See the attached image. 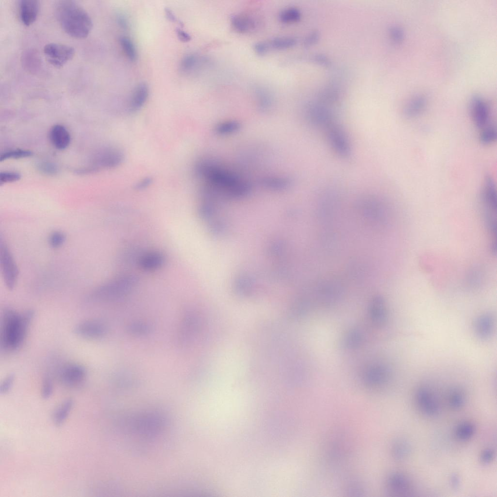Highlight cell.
Here are the masks:
<instances>
[{"mask_svg":"<svg viewBox=\"0 0 497 497\" xmlns=\"http://www.w3.org/2000/svg\"><path fill=\"white\" fill-rule=\"evenodd\" d=\"M195 170L197 175L205 182L204 187L215 195L239 198L247 195L251 191L249 182L215 161L201 160L195 166Z\"/></svg>","mask_w":497,"mask_h":497,"instance_id":"1","label":"cell"},{"mask_svg":"<svg viewBox=\"0 0 497 497\" xmlns=\"http://www.w3.org/2000/svg\"><path fill=\"white\" fill-rule=\"evenodd\" d=\"M55 13L61 27L69 35L84 38L89 34L93 26L92 19L76 2L58 1L55 5Z\"/></svg>","mask_w":497,"mask_h":497,"instance_id":"2","label":"cell"},{"mask_svg":"<svg viewBox=\"0 0 497 497\" xmlns=\"http://www.w3.org/2000/svg\"><path fill=\"white\" fill-rule=\"evenodd\" d=\"M34 312L29 310L19 314L11 309H6L2 314L1 344L8 350H14L22 344L27 329L33 317Z\"/></svg>","mask_w":497,"mask_h":497,"instance_id":"3","label":"cell"},{"mask_svg":"<svg viewBox=\"0 0 497 497\" xmlns=\"http://www.w3.org/2000/svg\"><path fill=\"white\" fill-rule=\"evenodd\" d=\"M481 213L485 228L490 237L491 247L495 252L497 234V191L494 181L486 177L480 196Z\"/></svg>","mask_w":497,"mask_h":497,"instance_id":"4","label":"cell"},{"mask_svg":"<svg viewBox=\"0 0 497 497\" xmlns=\"http://www.w3.org/2000/svg\"><path fill=\"white\" fill-rule=\"evenodd\" d=\"M137 282V278L133 275L120 276L98 287L94 292V296L102 301L116 299L129 294Z\"/></svg>","mask_w":497,"mask_h":497,"instance_id":"5","label":"cell"},{"mask_svg":"<svg viewBox=\"0 0 497 497\" xmlns=\"http://www.w3.org/2000/svg\"><path fill=\"white\" fill-rule=\"evenodd\" d=\"M0 264L5 284L11 290L17 282L18 269L10 251L4 242L0 243Z\"/></svg>","mask_w":497,"mask_h":497,"instance_id":"6","label":"cell"},{"mask_svg":"<svg viewBox=\"0 0 497 497\" xmlns=\"http://www.w3.org/2000/svg\"><path fill=\"white\" fill-rule=\"evenodd\" d=\"M43 51L48 62L57 68L62 67L72 59L75 53L71 46L56 43L46 44Z\"/></svg>","mask_w":497,"mask_h":497,"instance_id":"7","label":"cell"},{"mask_svg":"<svg viewBox=\"0 0 497 497\" xmlns=\"http://www.w3.org/2000/svg\"><path fill=\"white\" fill-rule=\"evenodd\" d=\"M415 399L421 412L428 417L439 415L441 407L438 400L432 390L427 386H421L416 391Z\"/></svg>","mask_w":497,"mask_h":497,"instance_id":"8","label":"cell"},{"mask_svg":"<svg viewBox=\"0 0 497 497\" xmlns=\"http://www.w3.org/2000/svg\"><path fill=\"white\" fill-rule=\"evenodd\" d=\"M325 129L328 141L333 150L342 157H348L351 153L350 146L343 129L335 121Z\"/></svg>","mask_w":497,"mask_h":497,"instance_id":"9","label":"cell"},{"mask_svg":"<svg viewBox=\"0 0 497 497\" xmlns=\"http://www.w3.org/2000/svg\"><path fill=\"white\" fill-rule=\"evenodd\" d=\"M306 116L311 124L324 129L335 122L331 111L319 103L309 104L306 108Z\"/></svg>","mask_w":497,"mask_h":497,"instance_id":"10","label":"cell"},{"mask_svg":"<svg viewBox=\"0 0 497 497\" xmlns=\"http://www.w3.org/2000/svg\"><path fill=\"white\" fill-rule=\"evenodd\" d=\"M471 116L475 125L482 128L490 124L491 112L488 103L480 97H472L470 103Z\"/></svg>","mask_w":497,"mask_h":497,"instance_id":"11","label":"cell"},{"mask_svg":"<svg viewBox=\"0 0 497 497\" xmlns=\"http://www.w3.org/2000/svg\"><path fill=\"white\" fill-rule=\"evenodd\" d=\"M74 332L83 338L96 339L104 335L106 329L102 323L98 321L88 320L76 325L74 328Z\"/></svg>","mask_w":497,"mask_h":497,"instance_id":"12","label":"cell"},{"mask_svg":"<svg viewBox=\"0 0 497 497\" xmlns=\"http://www.w3.org/2000/svg\"><path fill=\"white\" fill-rule=\"evenodd\" d=\"M181 324L179 340L180 344H184L198 331L200 325V318L195 313L188 312L184 316Z\"/></svg>","mask_w":497,"mask_h":497,"instance_id":"13","label":"cell"},{"mask_svg":"<svg viewBox=\"0 0 497 497\" xmlns=\"http://www.w3.org/2000/svg\"><path fill=\"white\" fill-rule=\"evenodd\" d=\"M60 378L62 382L67 386H77L83 381L86 375L83 367L77 364H69L61 371Z\"/></svg>","mask_w":497,"mask_h":497,"instance_id":"14","label":"cell"},{"mask_svg":"<svg viewBox=\"0 0 497 497\" xmlns=\"http://www.w3.org/2000/svg\"><path fill=\"white\" fill-rule=\"evenodd\" d=\"M388 484L392 492L399 496H409L413 492L411 480L406 475L401 473L392 474L389 478Z\"/></svg>","mask_w":497,"mask_h":497,"instance_id":"15","label":"cell"},{"mask_svg":"<svg viewBox=\"0 0 497 497\" xmlns=\"http://www.w3.org/2000/svg\"><path fill=\"white\" fill-rule=\"evenodd\" d=\"M19 15L21 21L30 26L36 19L39 11V2L36 0H21L19 2Z\"/></svg>","mask_w":497,"mask_h":497,"instance_id":"16","label":"cell"},{"mask_svg":"<svg viewBox=\"0 0 497 497\" xmlns=\"http://www.w3.org/2000/svg\"><path fill=\"white\" fill-rule=\"evenodd\" d=\"M427 104V100L425 96L422 95H415L408 100L404 105L403 114L408 119L416 118L423 113Z\"/></svg>","mask_w":497,"mask_h":497,"instance_id":"17","label":"cell"},{"mask_svg":"<svg viewBox=\"0 0 497 497\" xmlns=\"http://www.w3.org/2000/svg\"><path fill=\"white\" fill-rule=\"evenodd\" d=\"M474 331L476 335L481 340H486L492 335L494 328V319L488 313L479 315L474 322Z\"/></svg>","mask_w":497,"mask_h":497,"instance_id":"18","label":"cell"},{"mask_svg":"<svg viewBox=\"0 0 497 497\" xmlns=\"http://www.w3.org/2000/svg\"><path fill=\"white\" fill-rule=\"evenodd\" d=\"M389 373L387 368L380 365H372L368 367L364 374L365 382L371 386H376L385 382L389 378Z\"/></svg>","mask_w":497,"mask_h":497,"instance_id":"19","label":"cell"},{"mask_svg":"<svg viewBox=\"0 0 497 497\" xmlns=\"http://www.w3.org/2000/svg\"><path fill=\"white\" fill-rule=\"evenodd\" d=\"M165 256L157 251H151L143 254L139 259L138 264L143 270L147 271L156 270L165 263Z\"/></svg>","mask_w":497,"mask_h":497,"instance_id":"20","label":"cell"},{"mask_svg":"<svg viewBox=\"0 0 497 497\" xmlns=\"http://www.w3.org/2000/svg\"><path fill=\"white\" fill-rule=\"evenodd\" d=\"M149 95V88L145 83L137 84L130 99L129 110L132 113L139 111L145 104Z\"/></svg>","mask_w":497,"mask_h":497,"instance_id":"21","label":"cell"},{"mask_svg":"<svg viewBox=\"0 0 497 497\" xmlns=\"http://www.w3.org/2000/svg\"><path fill=\"white\" fill-rule=\"evenodd\" d=\"M50 138L52 145L58 149L66 148L70 144V135L67 129L63 125L57 124L50 130Z\"/></svg>","mask_w":497,"mask_h":497,"instance_id":"22","label":"cell"},{"mask_svg":"<svg viewBox=\"0 0 497 497\" xmlns=\"http://www.w3.org/2000/svg\"><path fill=\"white\" fill-rule=\"evenodd\" d=\"M369 314L372 322L380 325L385 323L387 318L386 308L381 297L374 298L369 305Z\"/></svg>","mask_w":497,"mask_h":497,"instance_id":"23","label":"cell"},{"mask_svg":"<svg viewBox=\"0 0 497 497\" xmlns=\"http://www.w3.org/2000/svg\"><path fill=\"white\" fill-rule=\"evenodd\" d=\"M231 23L234 29L240 33L252 32L256 27L255 19L251 16L244 14L233 15L231 18Z\"/></svg>","mask_w":497,"mask_h":497,"instance_id":"24","label":"cell"},{"mask_svg":"<svg viewBox=\"0 0 497 497\" xmlns=\"http://www.w3.org/2000/svg\"><path fill=\"white\" fill-rule=\"evenodd\" d=\"M21 61L24 69L29 73H36L41 66V60L38 52L34 49L24 51L21 56Z\"/></svg>","mask_w":497,"mask_h":497,"instance_id":"25","label":"cell"},{"mask_svg":"<svg viewBox=\"0 0 497 497\" xmlns=\"http://www.w3.org/2000/svg\"><path fill=\"white\" fill-rule=\"evenodd\" d=\"M260 183L265 188L273 190H283L289 188L291 180L286 177L267 176L263 178Z\"/></svg>","mask_w":497,"mask_h":497,"instance_id":"26","label":"cell"},{"mask_svg":"<svg viewBox=\"0 0 497 497\" xmlns=\"http://www.w3.org/2000/svg\"><path fill=\"white\" fill-rule=\"evenodd\" d=\"M255 97L259 108L262 111L269 109L273 104V97L270 92L263 87H258L255 89Z\"/></svg>","mask_w":497,"mask_h":497,"instance_id":"27","label":"cell"},{"mask_svg":"<svg viewBox=\"0 0 497 497\" xmlns=\"http://www.w3.org/2000/svg\"><path fill=\"white\" fill-rule=\"evenodd\" d=\"M447 399L449 406L454 410L461 409L465 403V396L464 392L457 387H453L449 390Z\"/></svg>","mask_w":497,"mask_h":497,"instance_id":"28","label":"cell"},{"mask_svg":"<svg viewBox=\"0 0 497 497\" xmlns=\"http://www.w3.org/2000/svg\"><path fill=\"white\" fill-rule=\"evenodd\" d=\"M411 452V446L407 440H398L393 447L394 457L398 461H402L406 460L410 456Z\"/></svg>","mask_w":497,"mask_h":497,"instance_id":"29","label":"cell"},{"mask_svg":"<svg viewBox=\"0 0 497 497\" xmlns=\"http://www.w3.org/2000/svg\"><path fill=\"white\" fill-rule=\"evenodd\" d=\"M475 432L474 425L469 421L463 422L456 427L455 434L460 441H465L471 439Z\"/></svg>","mask_w":497,"mask_h":497,"instance_id":"30","label":"cell"},{"mask_svg":"<svg viewBox=\"0 0 497 497\" xmlns=\"http://www.w3.org/2000/svg\"><path fill=\"white\" fill-rule=\"evenodd\" d=\"M267 42L270 49L282 50L294 46L297 43V40L290 36H278Z\"/></svg>","mask_w":497,"mask_h":497,"instance_id":"31","label":"cell"},{"mask_svg":"<svg viewBox=\"0 0 497 497\" xmlns=\"http://www.w3.org/2000/svg\"><path fill=\"white\" fill-rule=\"evenodd\" d=\"M73 405V400L68 399L58 408L53 416L54 422L56 425H61L65 421L71 411Z\"/></svg>","mask_w":497,"mask_h":497,"instance_id":"32","label":"cell"},{"mask_svg":"<svg viewBox=\"0 0 497 497\" xmlns=\"http://www.w3.org/2000/svg\"><path fill=\"white\" fill-rule=\"evenodd\" d=\"M497 137V129L495 125L490 123L480 129L479 134L480 142L484 145H489L496 141Z\"/></svg>","mask_w":497,"mask_h":497,"instance_id":"33","label":"cell"},{"mask_svg":"<svg viewBox=\"0 0 497 497\" xmlns=\"http://www.w3.org/2000/svg\"><path fill=\"white\" fill-rule=\"evenodd\" d=\"M120 45L127 58L132 62H134L137 58V51L132 40L126 36H121L119 38Z\"/></svg>","mask_w":497,"mask_h":497,"instance_id":"34","label":"cell"},{"mask_svg":"<svg viewBox=\"0 0 497 497\" xmlns=\"http://www.w3.org/2000/svg\"><path fill=\"white\" fill-rule=\"evenodd\" d=\"M240 123L236 120H227L217 124L215 128L217 134L227 135L234 133L240 130Z\"/></svg>","mask_w":497,"mask_h":497,"instance_id":"35","label":"cell"},{"mask_svg":"<svg viewBox=\"0 0 497 497\" xmlns=\"http://www.w3.org/2000/svg\"><path fill=\"white\" fill-rule=\"evenodd\" d=\"M280 20L284 23H291L298 21L301 17L300 11L293 7H288L282 10L279 15Z\"/></svg>","mask_w":497,"mask_h":497,"instance_id":"36","label":"cell"},{"mask_svg":"<svg viewBox=\"0 0 497 497\" xmlns=\"http://www.w3.org/2000/svg\"><path fill=\"white\" fill-rule=\"evenodd\" d=\"M198 62L197 56L193 54H187L182 59L180 65V70L182 72L187 73L191 71L196 66Z\"/></svg>","mask_w":497,"mask_h":497,"instance_id":"37","label":"cell"},{"mask_svg":"<svg viewBox=\"0 0 497 497\" xmlns=\"http://www.w3.org/2000/svg\"><path fill=\"white\" fill-rule=\"evenodd\" d=\"M32 152L28 150L22 149H14L1 154L0 161L1 162L8 159H19L28 157L32 156Z\"/></svg>","mask_w":497,"mask_h":497,"instance_id":"38","label":"cell"},{"mask_svg":"<svg viewBox=\"0 0 497 497\" xmlns=\"http://www.w3.org/2000/svg\"><path fill=\"white\" fill-rule=\"evenodd\" d=\"M362 339V335L360 332L357 330H352L349 331L347 335L345 340V344L348 348H355L361 344Z\"/></svg>","mask_w":497,"mask_h":497,"instance_id":"39","label":"cell"},{"mask_svg":"<svg viewBox=\"0 0 497 497\" xmlns=\"http://www.w3.org/2000/svg\"><path fill=\"white\" fill-rule=\"evenodd\" d=\"M128 331L135 335H144L150 331L148 325L143 322H134L128 327Z\"/></svg>","mask_w":497,"mask_h":497,"instance_id":"40","label":"cell"},{"mask_svg":"<svg viewBox=\"0 0 497 497\" xmlns=\"http://www.w3.org/2000/svg\"><path fill=\"white\" fill-rule=\"evenodd\" d=\"M65 240V234L60 231L52 232L49 238V244L53 248H59L64 243Z\"/></svg>","mask_w":497,"mask_h":497,"instance_id":"41","label":"cell"},{"mask_svg":"<svg viewBox=\"0 0 497 497\" xmlns=\"http://www.w3.org/2000/svg\"><path fill=\"white\" fill-rule=\"evenodd\" d=\"M21 175L15 172H3L0 174V184L7 182H14L18 181Z\"/></svg>","mask_w":497,"mask_h":497,"instance_id":"42","label":"cell"},{"mask_svg":"<svg viewBox=\"0 0 497 497\" xmlns=\"http://www.w3.org/2000/svg\"><path fill=\"white\" fill-rule=\"evenodd\" d=\"M53 385L51 380L49 376H46L43 381L41 395L44 398L47 399L52 395Z\"/></svg>","mask_w":497,"mask_h":497,"instance_id":"43","label":"cell"},{"mask_svg":"<svg viewBox=\"0 0 497 497\" xmlns=\"http://www.w3.org/2000/svg\"><path fill=\"white\" fill-rule=\"evenodd\" d=\"M389 34L391 38L396 43L401 41L404 37V33L402 29L397 26H393L389 28Z\"/></svg>","mask_w":497,"mask_h":497,"instance_id":"44","label":"cell"},{"mask_svg":"<svg viewBox=\"0 0 497 497\" xmlns=\"http://www.w3.org/2000/svg\"><path fill=\"white\" fill-rule=\"evenodd\" d=\"M15 376L13 374H11L8 375L4 380L3 382L1 383L0 386V393L1 394H4L7 393L11 389L14 381Z\"/></svg>","mask_w":497,"mask_h":497,"instance_id":"45","label":"cell"},{"mask_svg":"<svg viewBox=\"0 0 497 497\" xmlns=\"http://www.w3.org/2000/svg\"><path fill=\"white\" fill-rule=\"evenodd\" d=\"M39 169L43 173L49 175L55 174L57 172V167L53 164L50 163L44 162L39 165Z\"/></svg>","mask_w":497,"mask_h":497,"instance_id":"46","label":"cell"},{"mask_svg":"<svg viewBox=\"0 0 497 497\" xmlns=\"http://www.w3.org/2000/svg\"><path fill=\"white\" fill-rule=\"evenodd\" d=\"M320 33L317 30H314L310 33L305 38L304 44L306 47H309L315 44L319 40Z\"/></svg>","mask_w":497,"mask_h":497,"instance_id":"47","label":"cell"},{"mask_svg":"<svg viewBox=\"0 0 497 497\" xmlns=\"http://www.w3.org/2000/svg\"><path fill=\"white\" fill-rule=\"evenodd\" d=\"M495 456V452L491 448H486L483 450L480 456L481 462L484 464L491 462Z\"/></svg>","mask_w":497,"mask_h":497,"instance_id":"48","label":"cell"},{"mask_svg":"<svg viewBox=\"0 0 497 497\" xmlns=\"http://www.w3.org/2000/svg\"><path fill=\"white\" fill-rule=\"evenodd\" d=\"M254 50L258 54L264 55L266 54L270 49L267 42L260 41L255 43Z\"/></svg>","mask_w":497,"mask_h":497,"instance_id":"49","label":"cell"},{"mask_svg":"<svg viewBox=\"0 0 497 497\" xmlns=\"http://www.w3.org/2000/svg\"><path fill=\"white\" fill-rule=\"evenodd\" d=\"M152 179L150 177L144 178L138 182L135 185L136 189L141 190L149 186L152 183Z\"/></svg>","mask_w":497,"mask_h":497,"instance_id":"50","label":"cell"},{"mask_svg":"<svg viewBox=\"0 0 497 497\" xmlns=\"http://www.w3.org/2000/svg\"><path fill=\"white\" fill-rule=\"evenodd\" d=\"M176 33L178 39L182 42H188L191 39V35L181 29H177Z\"/></svg>","mask_w":497,"mask_h":497,"instance_id":"51","label":"cell"},{"mask_svg":"<svg viewBox=\"0 0 497 497\" xmlns=\"http://www.w3.org/2000/svg\"><path fill=\"white\" fill-rule=\"evenodd\" d=\"M314 60L317 63L324 66H329L331 63L329 59L322 54H316L314 57Z\"/></svg>","mask_w":497,"mask_h":497,"instance_id":"52","label":"cell"},{"mask_svg":"<svg viewBox=\"0 0 497 497\" xmlns=\"http://www.w3.org/2000/svg\"><path fill=\"white\" fill-rule=\"evenodd\" d=\"M116 22L119 27L123 30H127L129 28L128 20L122 15H118L117 16Z\"/></svg>","mask_w":497,"mask_h":497,"instance_id":"53","label":"cell"},{"mask_svg":"<svg viewBox=\"0 0 497 497\" xmlns=\"http://www.w3.org/2000/svg\"><path fill=\"white\" fill-rule=\"evenodd\" d=\"M450 483L453 489H458L460 485V479L457 474H453L450 478Z\"/></svg>","mask_w":497,"mask_h":497,"instance_id":"54","label":"cell"},{"mask_svg":"<svg viewBox=\"0 0 497 497\" xmlns=\"http://www.w3.org/2000/svg\"><path fill=\"white\" fill-rule=\"evenodd\" d=\"M165 14L166 18L171 22H175L177 21V18L173 11L168 7L165 8Z\"/></svg>","mask_w":497,"mask_h":497,"instance_id":"55","label":"cell"}]
</instances>
